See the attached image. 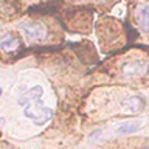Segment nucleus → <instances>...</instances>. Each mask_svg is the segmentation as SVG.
<instances>
[{"instance_id": "f257e3e1", "label": "nucleus", "mask_w": 149, "mask_h": 149, "mask_svg": "<svg viewBox=\"0 0 149 149\" xmlns=\"http://www.w3.org/2000/svg\"><path fill=\"white\" fill-rule=\"evenodd\" d=\"M42 90L40 86H34L28 90L25 95H22L19 98V104L23 106V113L26 118H30L34 124H45L47 121L51 118L53 110L50 107L44 106L42 102Z\"/></svg>"}, {"instance_id": "f03ea898", "label": "nucleus", "mask_w": 149, "mask_h": 149, "mask_svg": "<svg viewBox=\"0 0 149 149\" xmlns=\"http://www.w3.org/2000/svg\"><path fill=\"white\" fill-rule=\"evenodd\" d=\"M20 31L30 40H42L47 36L45 26L39 22H25L20 25Z\"/></svg>"}, {"instance_id": "7ed1b4c3", "label": "nucleus", "mask_w": 149, "mask_h": 149, "mask_svg": "<svg viewBox=\"0 0 149 149\" xmlns=\"http://www.w3.org/2000/svg\"><path fill=\"white\" fill-rule=\"evenodd\" d=\"M135 22L141 31L149 33V3H140L135 8Z\"/></svg>"}, {"instance_id": "20e7f679", "label": "nucleus", "mask_w": 149, "mask_h": 149, "mask_svg": "<svg viewBox=\"0 0 149 149\" xmlns=\"http://www.w3.org/2000/svg\"><path fill=\"white\" fill-rule=\"evenodd\" d=\"M0 48L6 53H13L20 48V40L16 36H13L11 33H5L0 36Z\"/></svg>"}, {"instance_id": "39448f33", "label": "nucleus", "mask_w": 149, "mask_h": 149, "mask_svg": "<svg viewBox=\"0 0 149 149\" xmlns=\"http://www.w3.org/2000/svg\"><path fill=\"white\" fill-rule=\"evenodd\" d=\"M141 127V120H132V121H126L121 123L115 127V134L118 135H127V134H134L135 130H138Z\"/></svg>"}, {"instance_id": "423d86ee", "label": "nucleus", "mask_w": 149, "mask_h": 149, "mask_svg": "<svg viewBox=\"0 0 149 149\" xmlns=\"http://www.w3.org/2000/svg\"><path fill=\"white\" fill-rule=\"evenodd\" d=\"M144 70V65L141 62H132L129 64L127 67H124V73L127 74H140Z\"/></svg>"}, {"instance_id": "0eeeda50", "label": "nucleus", "mask_w": 149, "mask_h": 149, "mask_svg": "<svg viewBox=\"0 0 149 149\" xmlns=\"http://www.w3.org/2000/svg\"><path fill=\"white\" fill-rule=\"evenodd\" d=\"M126 107L130 110V112H137L143 107V102L138 100V98H130V100L126 101Z\"/></svg>"}, {"instance_id": "6e6552de", "label": "nucleus", "mask_w": 149, "mask_h": 149, "mask_svg": "<svg viewBox=\"0 0 149 149\" xmlns=\"http://www.w3.org/2000/svg\"><path fill=\"white\" fill-rule=\"evenodd\" d=\"M0 95H2V88H0Z\"/></svg>"}, {"instance_id": "1a4fd4ad", "label": "nucleus", "mask_w": 149, "mask_h": 149, "mask_svg": "<svg viewBox=\"0 0 149 149\" xmlns=\"http://www.w3.org/2000/svg\"><path fill=\"white\" fill-rule=\"evenodd\" d=\"M146 149H149V148H146Z\"/></svg>"}]
</instances>
